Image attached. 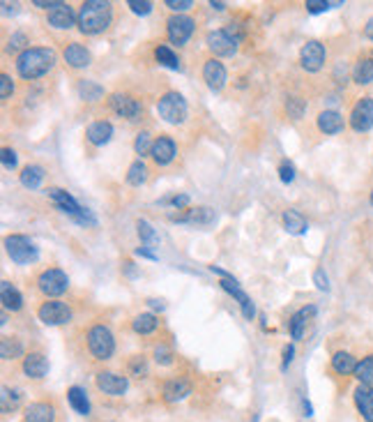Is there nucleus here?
<instances>
[{
	"mask_svg": "<svg viewBox=\"0 0 373 422\" xmlns=\"http://www.w3.org/2000/svg\"><path fill=\"white\" fill-rule=\"evenodd\" d=\"M67 401L69 406L79 413V416H90V397L81 385H72L67 390Z\"/></svg>",
	"mask_w": 373,
	"mask_h": 422,
	"instance_id": "nucleus-29",
	"label": "nucleus"
},
{
	"mask_svg": "<svg viewBox=\"0 0 373 422\" xmlns=\"http://www.w3.org/2000/svg\"><path fill=\"white\" fill-rule=\"evenodd\" d=\"M293 355H295V346H293V344L284 346V360H282V372H286V370H288V365L293 362Z\"/></svg>",
	"mask_w": 373,
	"mask_h": 422,
	"instance_id": "nucleus-55",
	"label": "nucleus"
},
{
	"mask_svg": "<svg viewBox=\"0 0 373 422\" xmlns=\"http://www.w3.org/2000/svg\"><path fill=\"white\" fill-rule=\"evenodd\" d=\"M155 58H157V62L160 65H164V67H169V70H180V58L175 56V53L166 47V44H160V47L155 49Z\"/></svg>",
	"mask_w": 373,
	"mask_h": 422,
	"instance_id": "nucleus-39",
	"label": "nucleus"
},
{
	"mask_svg": "<svg viewBox=\"0 0 373 422\" xmlns=\"http://www.w3.org/2000/svg\"><path fill=\"white\" fill-rule=\"evenodd\" d=\"M37 289H40L44 296L49 298H58L65 291L69 289V277L67 272H62L60 268H49L44 270L40 277H37Z\"/></svg>",
	"mask_w": 373,
	"mask_h": 422,
	"instance_id": "nucleus-6",
	"label": "nucleus"
},
{
	"mask_svg": "<svg viewBox=\"0 0 373 422\" xmlns=\"http://www.w3.org/2000/svg\"><path fill=\"white\" fill-rule=\"evenodd\" d=\"M210 7H212V10H217V12H223V10H226V3H219V0L214 3V0H212Z\"/></svg>",
	"mask_w": 373,
	"mask_h": 422,
	"instance_id": "nucleus-61",
	"label": "nucleus"
},
{
	"mask_svg": "<svg viewBox=\"0 0 373 422\" xmlns=\"http://www.w3.org/2000/svg\"><path fill=\"white\" fill-rule=\"evenodd\" d=\"M286 111H288V116L293 118V121H300V118L304 116V111H306V102L302 97H288Z\"/></svg>",
	"mask_w": 373,
	"mask_h": 422,
	"instance_id": "nucleus-44",
	"label": "nucleus"
},
{
	"mask_svg": "<svg viewBox=\"0 0 373 422\" xmlns=\"http://www.w3.org/2000/svg\"><path fill=\"white\" fill-rule=\"evenodd\" d=\"M157 326H160V321H157V316L155 314H138L134 321H132V328H134V333H138V335H150V333H155L157 330Z\"/></svg>",
	"mask_w": 373,
	"mask_h": 422,
	"instance_id": "nucleus-36",
	"label": "nucleus"
},
{
	"mask_svg": "<svg viewBox=\"0 0 373 422\" xmlns=\"http://www.w3.org/2000/svg\"><path fill=\"white\" fill-rule=\"evenodd\" d=\"M221 284V289L226 291V293H230L233 298L238 300V305H240V309H242V316H245L247 321H251L256 316V307H254V300H251L245 291H242V287H240V282L233 277V279H221L219 282Z\"/></svg>",
	"mask_w": 373,
	"mask_h": 422,
	"instance_id": "nucleus-14",
	"label": "nucleus"
},
{
	"mask_svg": "<svg viewBox=\"0 0 373 422\" xmlns=\"http://www.w3.org/2000/svg\"><path fill=\"white\" fill-rule=\"evenodd\" d=\"M88 348L95 355V360H108L116 353V339L113 333L106 326H92L88 330Z\"/></svg>",
	"mask_w": 373,
	"mask_h": 422,
	"instance_id": "nucleus-5",
	"label": "nucleus"
},
{
	"mask_svg": "<svg viewBox=\"0 0 373 422\" xmlns=\"http://www.w3.org/2000/svg\"><path fill=\"white\" fill-rule=\"evenodd\" d=\"M152 145H155V141H152L150 132H141L136 136V141H134V150H136V155L145 157V155L152 152Z\"/></svg>",
	"mask_w": 373,
	"mask_h": 422,
	"instance_id": "nucleus-43",
	"label": "nucleus"
},
{
	"mask_svg": "<svg viewBox=\"0 0 373 422\" xmlns=\"http://www.w3.org/2000/svg\"><path fill=\"white\" fill-rule=\"evenodd\" d=\"M18 401H21V392L18 390H9L7 385L0 388V411L3 413H12L18 406Z\"/></svg>",
	"mask_w": 373,
	"mask_h": 422,
	"instance_id": "nucleus-38",
	"label": "nucleus"
},
{
	"mask_svg": "<svg viewBox=\"0 0 373 422\" xmlns=\"http://www.w3.org/2000/svg\"><path fill=\"white\" fill-rule=\"evenodd\" d=\"M175 155H178V145H175V141L169 139V136H160V139H157L155 145H152L150 157L155 160V164L166 167V164H171L175 160Z\"/></svg>",
	"mask_w": 373,
	"mask_h": 422,
	"instance_id": "nucleus-20",
	"label": "nucleus"
},
{
	"mask_svg": "<svg viewBox=\"0 0 373 422\" xmlns=\"http://www.w3.org/2000/svg\"><path fill=\"white\" fill-rule=\"evenodd\" d=\"M350 127L357 134H364L373 130V97H362L355 102L350 111Z\"/></svg>",
	"mask_w": 373,
	"mask_h": 422,
	"instance_id": "nucleus-7",
	"label": "nucleus"
},
{
	"mask_svg": "<svg viewBox=\"0 0 373 422\" xmlns=\"http://www.w3.org/2000/svg\"><path fill=\"white\" fill-rule=\"evenodd\" d=\"M360 360H355V355L348 353V351H337L332 355V370L341 374V376H348V374H355V367Z\"/></svg>",
	"mask_w": 373,
	"mask_h": 422,
	"instance_id": "nucleus-32",
	"label": "nucleus"
},
{
	"mask_svg": "<svg viewBox=\"0 0 373 422\" xmlns=\"http://www.w3.org/2000/svg\"><path fill=\"white\" fill-rule=\"evenodd\" d=\"M166 7H169V10L175 12V14H182L186 10H191L194 3H191V0H166Z\"/></svg>",
	"mask_w": 373,
	"mask_h": 422,
	"instance_id": "nucleus-50",
	"label": "nucleus"
},
{
	"mask_svg": "<svg viewBox=\"0 0 373 422\" xmlns=\"http://www.w3.org/2000/svg\"><path fill=\"white\" fill-rule=\"evenodd\" d=\"M313 284H316V289H318V291H330V277L325 274L323 268H318L313 272Z\"/></svg>",
	"mask_w": 373,
	"mask_h": 422,
	"instance_id": "nucleus-52",
	"label": "nucleus"
},
{
	"mask_svg": "<svg viewBox=\"0 0 373 422\" xmlns=\"http://www.w3.org/2000/svg\"><path fill=\"white\" fill-rule=\"evenodd\" d=\"M352 81H355L357 86L373 84V56L360 58L355 62V67H352Z\"/></svg>",
	"mask_w": 373,
	"mask_h": 422,
	"instance_id": "nucleus-31",
	"label": "nucleus"
},
{
	"mask_svg": "<svg viewBox=\"0 0 373 422\" xmlns=\"http://www.w3.org/2000/svg\"><path fill=\"white\" fill-rule=\"evenodd\" d=\"M35 7H40V10H55V7H60L62 3H60V0H51V3H44V0H35V3H33Z\"/></svg>",
	"mask_w": 373,
	"mask_h": 422,
	"instance_id": "nucleus-56",
	"label": "nucleus"
},
{
	"mask_svg": "<svg viewBox=\"0 0 373 422\" xmlns=\"http://www.w3.org/2000/svg\"><path fill=\"white\" fill-rule=\"evenodd\" d=\"M352 401L360 411V416L364 422H373V388L371 385H357L352 392Z\"/></svg>",
	"mask_w": 373,
	"mask_h": 422,
	"instance_id": "nucleus-21",
	"label": "nucleus"
},
{
	"mask_svg": "<svg viewBox=\"0 0 373 422\" xmlns=\"http://www.w3.org/2000/svg\"><path fill=\"white\" fill-rule=\"evenodd\" d=\"M316 125H318V130L323 134H339L343 132V127H346V118H343L337 109H325V111L318 113L316 118Z\"/></svg>",
	"mask_w": 373,
	"mask_h": 422,
	"instance_id": "nucleus-18",
	"label": "nucleus"
},
{
	"mask_svg": "<svg viewBox=\"0 0 373 422\" xmlns=\"http://www.w3.org/2000/svg\"><path fill=\"white\" fill-rule=\"evenodd\" d=\"M0 300H3V307L9 311H18L23 307V296L9 282H0Z\"/></svg>",
	"mask_w": 373,
	"mask_h": 422,
	"instance_id": "nucleus-30",
	"label": "nucleus"
},
{
	"mask_svg": "<svg viewBox=\"0 0 373 422\" xmlns=\"http://www.w3.org/2000/svg\"><path fill=\"white\" fill-rule=\"evenodd\" d=\"M21 370L28 379H44V376L49 374V360H46L42 353H28L23 357Z\"/></svg>",
	"mask_w": 373,
	"mask_h": 422,
	"instance_id": "nucleus-23",
	"label": "nucleus"
},
{
	"mask_svg": "<svg viewBox=\"0 0 373 422\" xmlns=\"http://www.w3.org/2000/svg\"><path fill=\"white\" fill-rule=\"evenodd\" d=\"M325 60H328V49L316 40L306 42L300 51V65L302 70L311 72V74H316V72H321L325 67Z\"/></svg>",
	"mask_w": 373,
	"mask_h": 422,
	"instance_id": "nucleus-9",
	"label": "nucleus"
},
{
	"mask_svg": "<svg viewBox=\"0 0 373 422\" xmlns=\"http://www.w3.org/2000/svg\"><path fill=\"white\" fill-rule=\"evenodd\" d=\"M46 194H49V199L53 201L55 206H58L60 213L69 215L72 219L77 217V215H81L83 206H81L79 201L74 199L72 194H67V191H65V189H60V187H51V189H46Z\"/></svg>",
	"mask_w": 373,
	"mask_h": 422,
	"instance_id": "nucleus-17",
	"label": "nucleus"
},
{
	"mask_svg": "<svg viewBox=\"0 0 373 422\" xmlns=\"http://www.w3.org/2000/svg\"><path fill=\"white\" fill-rule=\"evenodd\" d=\"M79 97L86 99V102H97V99L104 97V88L95 84V81L83 79V81H79Z\"/></svg>",
	"mask_w": 373,
	"mask_h": 422,
	"instance_id": "nucleus-34",
	"label": "nucleus"
},
{
	"mask_svg": "<svg viewBox=\"0 0 373 422\" xmlns=\"http://www.w3.org/2000/svg\"><path fill=\"white\" fill-rule=\"evenodd\" d=\"M189 201H191L189 194H173L171 199H162L160 204H162V206L169 204V206L178 208V210H186V206H189Z\"/></svg>",
	"mask_w": 373,
	"mask_h": 422,
	"instance_id": "nucleus-48",
	"label": "nucleus"
},
{
	"mask_svg": "<svg viewBox=\"0 0 373 422\" xmlns=\"http://www.w3.org/2000/svg\"><path fill=\"white\" fill-rule=\"evenodd\" d=\"M108 106L111 111L118 113L120 118H127V121H136V118L143 113V104L127 93H113L108 97Z\"/></svg>",
	"mask_w": 373,
	"mask_h": 422,
	"instance_id": "nucleus-10",
	"label": "nucleus"
},
{
	"mask_svg": "<svg viewBox=\"0 0 373 422\" xmlns=\"http://www.w3.org/2000/svg\"><path fill=\"white\" fill-rule=\"evenodd\" d=\"M194 26H196V21L189 19V16H184V14H173L171 19L166 21V33H169V40H171L173 44H178V47H182V44H186V40L191 38Z\"/></svg>",
	"mask_w": 373,
	"mask_h": 422,
	"instance_id": "nucleus-11",
	"label": "nucleus"
},
{
	"mask_svg": "<svg viewBox=\"0 0 373 422\" xmlns=\"http://www.w3.org/2000/svg\"><path fill=\"white\" fill-rule=\"evenodd\" d=\"M369 201H371V206H373V191H371V196H369Z\"/></svg>",
	"mask_w": 373,
	"mask_h": 422,
	"instance_id": "nucleus-63",
	"label": "nucleus"
},
{
	"mask_svg": "<svg viewBox=\"0 0 373 422\" xmlns=\"http://www.w3.org/2000/svg\"><path fill=\"white\" fill-rule=\"evenodd\" d=\"M55 65V51L46 47H28L18 53L16 58V72L21 79H40Z\"/></svg>",
	"mask_w": 373,
	"mask_h": 422,
	"instance_id": "nucleus-2",
	"label": "nucleus"
},
{
	"mask_svg": "<svg viewBox=\"0 0 373 422\" xmlns=\"http://www.w3.org/2000/svg\"><path fill=\"white\" fill-rule=\"evenodd\" d=\"M136 256H141V259H150V261H157L160 256H157L155 252H150L147 247H136V252H134Z\"/></svg>",
	"mask_w": 373,
	"mask_h": 422,
	"instance_id": "nucleus-57",
	"label": "nucleus"
},
{
	"mask_svg": "<svg viewBox=\"0 0 373 422\" xmlns=\"http://www.w3.org/2000/svg\"><path fill=\"white\" fill-rule=\"evenodd\" d=\"M316 314H318V309H316L313 305H306L300 311H295V314L291 316V323H288V326H291V337L293 339H302L306 323H309V318H313Z\"/></svg>",
	"mask_w": 373,
	"mask_h": 422,
	"instance_id": "nucleus-26",
	"label": "nucleus"
},
{
	"mask_svg": "<svg viewBox=\"0 0 373 422\" xmlns=\"http://www.w3.org/2000/svg\"><path fill=\"white\" fill-rule=\"evenodd\" d=\"M113 21V5L108 0H86L79 10V30L83 35L104 33Z\"/></svg>",
	"mask_w": 373,
	"mask_h": 422,
	"instance_id": "nucleus-1",
	"label": "nucleus"
},
{
	"mask_svg": "<svg viewBox=\"0 0 373 422\" xmlns=\"http://www.w3.org/2000/svg\"><path fill=\"white\" fill-rule=\"evenodd\" d=\"M14 93V84H12V79H9L7 74L0 77V99H9Z\"/></svg>",
	"mask_w": 373,
	"mask_h": 422,
	"instance_id": "nucleus-53",
	"label": "nucleus"
},
{
	"mask_svg": "<svg viewBox=\"0 0 373 422\" xmlns=\"http://www.w3.org/2000/svg\"><path fill=\"white\" fill-rule=\"evenodd\" d=\"M282 219H284V228L291 235H304L309 231V222H306L300 210H286Z\"/></svg>",
	"mask_w": 373,
	"mask_h": 422,
	"instance_id": "nucleus-28",
	"label": "nucleus"
},
{
	"mask_svg": "<svg viewBox=\"0 0 373 422\" xmlns=\"http://www.w3.org/2000/svg\"><path fill=\"white\" fill-rule=\"evenodd\" d=\"M171 222H180V224H194V226H208L212 224L217 215H214L212 208H191V210H184V215H169Z\"/></svg>",
	"mask_w": 373,
	"mask_h": 422,
	"instance_id": "nucleus-15",
	"label": "nucleus"
},
{
	"mask_svg": "<svg viewBox=\"0 0 373 422\" xmlns=\"http://www.w3.org/2000/svg\"><path fill=\"white\" fill-rule=\"evenodd\" d=\"M279 178H282L284 185H291V182L295 180V164L288 162V160H284L282 167H279Z\"/></svg>",
	"mask_w": 373,
	"mask_h": 422,
	"instance_id": "nucleus-47",
	"label": "nucleus"
},
{
	"mask_svg": "<svg viewBox=\"0 0 373 422\" xmlns=\"http://www.w3.org/2000/svg\"><path fill=\"white\" fill-rule=\"evenodd\" d=\"M125 270H127V274H129V277H134V274H136V270H134V263H125Z\"/></svg>",
	"mask_w": 373,
	"mask_h": 422,
	"instance_id": "nucleus-62",
	"label": "nucleus"
},
{
	"mask_svg": "<svg viewBox=\"0 0 373 422\" xmlns=\"http://www.w3.org/2000/svg\"><path fill=\"white\" fill-rule=\"evenodd\" d=\"M136 228H138V238H141V243L147 247V245H157L160 243V235L155 233V228L150 222H145V219H138L136 222Z\"/></svg>",
	"mask_w": 373,
	"mask_h": 422,
	"instance_id": "nucleus-41",
	"label": "nucleus"
},
{
	"mask_svg": "<svg viewBox=\"0 0 373 422\" xmlns=\"http://www.w3.org/2000/svg\"><path fill=\"white\" fill-rule=\"evenodd\" d=\"M203 79H205V84H208L210 90L219 93V90H223V86H226L228 72H226V67H223L219 60L212 58V60H208L203 65Z\"/></svg>",
	"mask_w": 373,
	"mask_h": 422,
	"instance_id": "nucleus-16",
	"label": "nucleus"
},
{
	"mask_svg": "<svg viewBox=\"0 0 373 422\" xmlns=\"http://www.w3.org/2000/svg\"><path fill=\"white\" fill-rule=\"evenodd\" d=\"M95 383H97V388L101 392L108 394V397H123V394L127 392V388H129L127 376L116 374V372H99L95 376Z\"/></svg>",
	"mask_w": 373,
	"mask_h": 422,
	"instance_id": "nucleus-12",
	"label": "nucleus"
},
{
	"mask_svg": "<svg viewBox=\"0 0 373 422\" xmlns=\"http://www.w3.org/2000/svg\"><path fill=\"white\" fill-rule=\"evenodd\" d=\"M44 167H40V164H28V167L21 171V176H18V180H21V185L26 189H37L42 185V180H44Z\"/></svg>",
	"mask_w": 373,
	"mask_h": 422,
	"instance_id": "nucleus-33",
	"label": "nucleus"
},
{
	"mask_svg": "<svg viewBox=\"0 0 373 422\" xmlns=\"http://www.w3.org/2000/svg\"><path fill=\"white\" fill-rule=\"evenodd\" d=\"M155 360H157V365L169 367L173 362V351H171V348H166V346H157L155 348Z\"/></svg>",
	"mask_w": 373,
	"mask_h": 422,
	"instance_id": "nucleus-49",
	"label": "nucleus"
},
{
	"mask_svg": "<svg viewBox=\"0 0 373 422\" xmlns=\"http://www.w3.org/2000/svg\"><path fill=\"white\" fill-rule=\"evenodd\" d=\"M46 21H49V26L55 30H69L72 26L79 21V14H74L72 7L67 3H62L60 7H55V10L46 14Z\"/></svg>",
	"mask_w": 373,
	"mask_h": 422,
	"instance_id": "nucleus-19",
	"label": "nucleus"
},
{
	"mask_svg": "<svg viewBox=\"0 0 373 422\" xmlns=\"http://www.w3.org/2000/svg\"><path fill=\"white\" fill-rule=\"evenodd\" d=\"M352 376H355L362 385H371V388H373V353L367 355V357H362Z\"/></svg>",
	"mask_w": 373,
	"mask_h": 422,
	"instance_id": "nucleus-35",
	"label": "nucleus"
},
{
	"mask_svg": "<svg viewBox=\"0 0 373 422\" xmlns=\"http://www.w3.org/2000/svg\"><path fill=\"white\" fill-rule=\"evenodd\" d=\"M186 99L171 90V93H164L157 102V113H160L162 121H166L169 125H182L186 121Z\"/></svg>",
	"mask_w": 373,
	"mask_h": 422,
	"instance_id": "nucleus-4",
	"label": "nucleus"
},
{
	"mask_svg": "<svg viewBox=\"0 0 373 422\" xmlns=\"http://www.w3.org/2000/svg\"><path fill=\"white\" fill-rule=\"evenodd\" d=\"M5 252L7 256L18 265H28V263H35L40 259V250H37V245L30 240L28 235H7L5 238Z\"/></svg>",
	"mask_w": 373,
	"mask_h": 422,
	"instance_id": "nucleus-3",
	"label": "nucleus"
},
{
	"mask_svg": "<svg viewBox=\"0 0 373 422\" xmlns=\"http://www.w3.org/2000/svg\"><path fill=\"white\" fill-rule=\"evenodd\" d=\"M147 305H150L152 309H160V311H164V309H166L164 300H157V298H147Z\"/></svg>",
	"mask_w": 373,
	"mask_h": 422,
	"instance_id": "nucleus-58",
	"label": "nucleus"
},
{
	"mask_svg": "<svg viewBox=\"0 0 373 422\" xmlns=\"http://www.w3.org/2000/svg\"><path fill=\"white\" fill-rule=\"evenodd\" d=\"M127 7L134 14H138V16H147V14L152 12V3H150V0H129Z\"/></svg>",
	"mask_w": 373,
	"mask_h": 422,
	"instance_id": "nucleus-45",
	"label": "nucleus"
},
{
	"mask_svg": "<svg viewBox=\"0 0 373 422\" xmlns=\"http://www.w3.org/2000/svg\"><path fill=\"white\" fill-rule=\"evenodd\" d=\"M86 136L92 145H106L111 141V136H113V125L106 121H97L88 127Z\"/></svg>",
	"mask_w": 373,
	"mask_h": 422,
	"instance_id": "nucleus-27",
	"label": "nucleus"
},
{
	"mask_svg": "<svg viewBox=\"0 0 373 422\" xmlns=\"http://www.w3.org/2000/svg\"><path fill=\"white\" fill-rule=\"evenodd\" d=\"M129 372H132V376H138V379H143V376H147V362H145V357H143V355L132 357V362H129Z\"/></svg>",
	"mask_w": 373,
	"mask_h": 422,
	"instance_id": "nucleus-46",
	"label": "nucleus"
},
{
	"mask_svg": "<svg viewBox=\"0 0 373 422\" xmlns=\"http://www.w3.org/2000/svg\"><path fill=\"white\" fill-rule=\"evenodd\" d=\"M302 409H304V416H306V418H311V416H313V406H311V401L306 399V397L302 399Z\"/></svg>",
	"mask_w": 373,
	"mask_h": 422,
	"instance_id": "nucleus-60",
	"label": "nucleus"
},
{
	"mask_svg": "<svg viewBox=\"0 0 373 422\" xmlns=\"http://www.w3.org/2000/svg\"><path fill=\"white\" fill-rule=\"evenodd\" d=\"M21 353H23L21 339H16V337H5L3 342H0V357H3V360H14V357H18Z\"/></svg>",
	"mask_w": 373,
	"mask_h": 422,
	"instance_id": "nucleus-37",
	"label": "nucleus"
},
{
	"mask_svg": "<svg viewBox=\"0 0 373 422\" xmlns=\"http://www.w3.org/2000/svg\"><path fill=\"white\" fill-rule=\"evenodd\" d=\"M240 40L233 38L228 30H212L208 33V49L214 53V56H223L228 58L238 51Z\"/></svg>",
	"mask_w": 373,
	"mask_h": 422,
	"instance_id": "nucleus-13",
	"label": "nucleus"
},
{
	"mask_svg": "<svg viewBox=\"0 0 373 422\" xmlns=\"http://www.w3.org/2000/svg\"><path fill=\"white\" fill-rule=\"evenodd\" d=\"M364 38H367L369 42H373V16L367 21V26H364Z\"/></svg>",
	"mask_w": 373,
	"mask_h": 422,
	"instance_id": "nucleus-59",
	"label": "nucleus"
},
{
	"mask_svg": "<svg viewBox=\"0 0 373 422\" xmlns=\"http://www.w3.org/2000/svg\"><path fill=\"white\" fill-rule=\"evenodd\" d=\"M3 167L7 171H12L16 169V152L12 148H3Z\"/></svg>",
	"mask_w": 373,
	"mask_h": 422,
	"instance_id": "nucleus-54",
	"label": "nucleus"
},
{
	"mask_svg": "<svg viewBox=\"0 0 373 422\" xmlns=\"http://www.w3.org/2000/svg\"><path fill=\"white\" fill-rule=\"evenodd\" d=\"M37 316L44 326H65L72 321V309L60 300H46L44 305L37 309Z\"/></svg>",
	"mask_w": 373,
	"mask_h": 422,
	"instance_id": "nucleus-8",
	"label": "nucleus"
},
{
	"mask_svg": "<svg viewBox=\"0 0 373 422\" xmlns=\"http://www.w3.org/2000/svg\"><path fill=\"white\" fill-rule=\"evenodd\" d=\"M23 422H55V409L49 401H33L23 411Z\"/></svg>",
	"mask_w": 373,
	"mask_h": 422,
	"instance_id": "nucleus-22",
	"label": "nucleus"
},
{
	"mask_svg": "<svg viewBox=\"0 0 373 422\" xmlns=\"http://www.w3.org/2000/svg\"><path fill=\"white\" fill-rule=\"evenodd\" d=\"M341 5H343L341 0H337V3H330V0H306L304 3L309 14H323V12L332 10V7H341Z\"/></svg>",
	"mask_w": 373,
	"mask_h": 422,
	"instance_id": "nucleus-42",
	"label": "nucleus"
},
{
	"mask_svg": "<svg viewBox=\"0 0 373 422\" xmlns=\"http://www.w3.org/2000/svg\"><path fill=\"white\" fill-rule=\"evenodd\" d=\"M162 394H164V401H169V404H178V401L186 399V397H189V394H191V385L186 383L184 379H171V381H166V383H164Z\"/></svg>",
	"mask_w": 373,
	"mask_h": 422,
	"instance_id": "nucleus-24",
	"label": "nucleus"
},
{
	"mask_svg": "<svg viewBox=\"0 0 373 422\" xmlns=\"http://www.w3.org/2000/svg\"><path fill=\"white\" fill-rule=\"evenodd\" d=\"M145 180H147L145 162L143 160H136L132 167H129V171H127V182H129V185H134V187H141Z\"/></svg>",
	"mask_w": 373,
	"mask_h": 422,
	"instance_id": "nucleus-40",
	"label": "nucleus"
},
{
	"mask_svg": "<svg viewBox=\"0 0 373 422\" xmlns=\"http://www.w3.org/2000/svg\"><path fill=\"white\" fill-rule=\"evenodd\" d=\"M62 58L74 70H83V67L90 65V51L83 47V44H77V42L67 44V49L62 51Z\"/></svg>",
	"mask_w": 373,
	"mask_h": 422,
	"instance_id": "nucleus-25",
	"label": "nucleus"
},
{
	"mask_svg": "<svg viewBox=\"0 0 373 422\" xmlns=\"http://www.w3.org/2000/svg\"><path fill=\"white\" fill-rule=\"evenodd\" d=\"M28 44V35L26 33H12V38H9V44H7V49L9 51H18V49H23ZM26 51V49H23Z\"/></svg>",
	"mask_w": 373,
	"mask_h": 422,
	"instance_id": "nucleus-51",
	"label": "nucleus"
}]
</instances>
